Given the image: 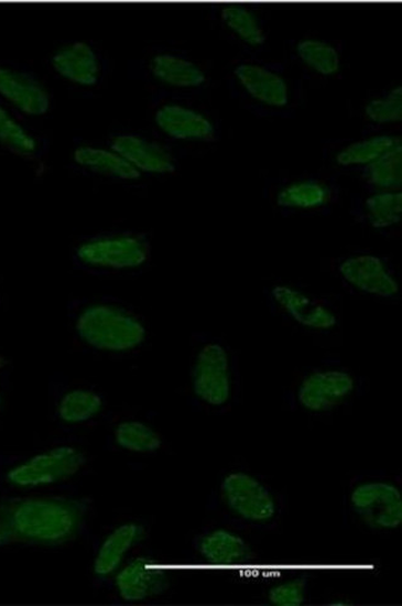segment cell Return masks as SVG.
Listing matches in <instances>:
<instances>
[{"mask_svg": "<svg viewBox=\"0 0 402 606\" xmlns=\"http://www.w3.org/2000/svg\"><path fill=\"white\" fill-rule=\"evenodd\" d=\"M86 511L78 500L14 499L0 504V524L8 542L55 545L76 537Z\"/></svg>", "mask_w": 402, "mask_h": 606, "instance_id": "6da1fadb", "label": "cell"}, {"mask_svg": "<svg viewBox=\"0 0 402 606\" xmlns=\"http://www.w3.org/2000/svg\"><path fill=\"white\" fill-rule=\"evenodd\" d=\"M87 345L107 351L132 350L144 342L146 331L132 313L106 303L86 307L76 323Z\"/></svg>", "mask_w": 402, "mask_h": 606, "instance_id": "7a4b0ae2", "label": "cell"}, {"mask_svg": "<svg viewBox=\"0 0 402 606\" xmlns=\"http://www.w3.org/2000/svg\"><path fill=\"white\" fill-rule=\"evenodd\" d=\"M351 508L373 530H396L402 523V494L389 481L358 485L350 495Z\"/></svg>", "mask_w": 402, "mask_h": 606, "instance_id": "3957f363", "label": "cell"}, {"mask_svg": "<svg viewBox=\"0 0 402 606\" xmlns=\"http://www.w3.org/2000/svg\"><path fill=\"white\" fill-rule=\"evenodd\" d=\"M83 453L72 447H58L20 464L8 473V480L20 488L42 487L68 479L84 467Z\"/></svg>", "mask_w": 402, "mask_h": 606, "instance_id": "277c9868", "label": "cell"}, {"mask_svg": "<svg viewBox=\"0 0 402 606\" xmlns=\"http://www.w3.org/2000/svg\"><path fill=\"white\" fill-rule=\"evenodd\" d=\"M222 494L229 510L240 519L265 523L275 518L278 507L273 494L247 473L229 474L222 483Z\"/></svg>", "mask_w": 402, "mask_h": 606, "instance_id": "5b68a950", "label": "cell"}, {"mask_svg": "<svg viewBox=\"0 0 402 606\" xmlns=\"http://www.w3.org/2000/svg\"><path fill=\"white\" fill-rule=\"evenodd\" d=\"M85 266L105 269H135L149 258L146 242L134 236L97 238L84 242L76 251Z\"/></svg>", "mask_w": 402, "mask_h": 606, "instance_id": "8992f818", "label": "cell"}, {"mask_svg": "<svg viewBox=\"0 0 402 606\" xmlns=\"http://www.w3.org/2000/svg\"><path fill=\"white\" fill-rule=\"evenodd\" d=\"M194 391L213 407H222L230 397L229 358L222 346L207 345L196 359L193 371Z\"/></svg>", "mask_w": 402, "mask_h": 606, "instance_id": "52a82bcc", "label": "cell"}, {"mask_svg": "<svg viewBox=\"0 0 402 606\" xmlns=\"http://www.w3.org/2000/svg\"><path fill=\"white\" fill-rule=\"evenodd\" d=\"M355 388V379L346 371H318L311 374L301 383L297 398L306 410L326 412L347 400Z\"/></svg>", "mask_w": 402, "mask_h": 606, "instance_id": "ba28073f", "label": "cell"}, {"mask_svg": "<svg viewBox=\"0 0 402 606\" xmlns=\"http://www.w3.org/2000/svg\"><path fill=\"white\" fill-rule=\"evenodd\" d=\"M0 96L30 117L45 116L52 107V98L39 79L8 67H0Z\"/></svg>", "mask_w": 402, "mask_h": 606, "instance_id": "9c48e42d", "label": "cell"}, {"mask_svg": "<svg viewBox=\"0 0 402 606\" xmlns=\"http://www.w3.org/2000/svg\"><path fill=\"white\" fill-rule=\"evenodd\" d=\"M120 597L127 602H142L167 591L166 571L159 563L139 558L120 571L116 580Z\"/></svg>", "mask_w": 402, "mask_h": 606, "instance_id": "30bf717a", "label": "cell"}, {"mask_svg": "<svg viewBox=\"0 0 402 606\" xmlns=\"http://www.w3.org/2000/svg\"><path fill=\"white\" fill-rule=\"evenodd\" d=\"M351 286L380 297H393L399 292L396 280L390 275L385 264L373 256L347 259L339 268Z\"/></svg>", "mask_w": 402, "mask_h": 606, "instance_id": "8fae6325", "label": "cell"}, {"mask_svg": "<svg viewBox=\"0 0 402 606\" xmlns=\"http://www.w3.org/2000/svg\"><path fill=\"white\" fill-rule=\"evenodd\" d=\"M112 150L140 173L170 174L175 161L164 148L135 136H119L112 141Z\"/></svg>", "mask_w": 402, "mask_h": 606, "instance_id": "7c38bea8", "label": "cell"}, {"mask_svg": "<svg viewBox=\"0 0 402 606\" xmlns=\"http://www.w3.org/2000/svg\"><path fill=\"white\" fill-rule=\"evenodd\" d=\"M52 64L63 78L78 86L94 87L98 83L100 66L95 50L77 42L66 45L54 54Z\"/></svg>", "mask_w": 402, "mask_h": 606, "instance_id": "4fadbf2b", "label": "cell"}, {"mask_svg": "<svg viewBox=\"0 0 402 606\" xmlns=\"http://www.w3.org/2000/svg\"><path fill=\"white\" fill-rule=\"evenodd\" d=\"M157 127L171 138L178 140H213L215 128L203 115L177 105L161 107L156 115Z\"/></svg>", "mask_w": 402, "mask_h": 606, "instance_id": "5bb4252c", "label": "cell"}, {"mask_svg": "<svg viewBox=\"0 0 402 606\" xmlns=\"http://www.w3.org/2000/svg\"><path fill=\"white\" fill-rule=\"evenodd\" d=\"M273 297L300 325L319 331H327L337 325L334 313L325 306L313 305V301L293 288L276 286Z\"/></svg>", "mask_w": 402, "mask_h": 606, "instance_id": "9a60e30c", "label": "cell"}, {"mask_svg": "<svg viewBox=\"0 0 402 606\" xmlns=\"http://www.w3.org/2000/svg\"><path fill=\"white\" fill-rule=\"evenodd\" d=\"M235 75L251 97L271 107H285L289 102L287 86L283 78L256 65H240Z\"/></svg>", "mask_w": 402, "mask_h": 606, "instance_id": "2e32d148", "label": "cell"}, {"mask_svg": "<svg viewBox=\"0 0 402 606\" xmlns=\"http://www.w3.org/2000/svg\"><path fill=\"white\" fill-rule=\"evenodd\" d=\"M198 551L207 562L216 565L247 564L253 558L248 543L227 530H216L206 534L199 541Z\"/></svg>", "mask_w": 402, "mask_h": 606, "instance_id": "e0dca14e", "label": "cell"}, {"mask_svg": "<svg viewBox=\"0 0 402 606\" xmlns=\"http://www.w3.org/2000/svg\"><path fill=\"white\" fill-rule=\"evenodd\" d=\"M144 533V529L134 522L122 524L110 533L97 554L95 573L99 577L112 574L123 562L128 551L142 541Z\"/></svg>", "mask_w": 402, "mask_h": 606, "instance_id": "ac0fdd59", "label": "cell"}, {"mask_svg": "<svg viewBox=\"0 0 402 606\" xmlns=\"http://www.w3.org/2000/svg\"><path fill=\"white\" fill-rule=\"evenodd\" d=\"M76 164L94 171L96 174L120 178L138 180L142 173L130 165L126 159L115 151L94 147H79L75 150Z\"/></svg>", "mask_w": 402, "mask_h": 606, "instance_id": "d6986e66", "label": "cell"}, {"mask_svg": "<svg viewBox=\"0 0 402 606\" xmlns=\"http://www.w3.org/2000/svg\"><path fill=\"white\" fill-rule=\"evenodd\" d=\"M152 73L161 83L180 88H193L206 83L203 69L189 61L174 55H157L153 58Z\"/></svg>", "mask_w": 402, "mask_h": 606, "instance_id": "ffe728a7", "label": "cell"}, {"mask_svg": "<svg viewBox=\"0 0 402 606\" xmlns=\"http://www.w3.org/2000/svg\"><path fill=\"white\" fill-rule=\"evenodd\" d=\"M330 191L316 181L296 182L280 192L278 205L287 208H316L327 204Z\"/></svg>", "mask_w": 402, "mask_h": 606, "instance_id": "44dd1931", "label": "cell"}, {"mask_svg": "<svg viewBox=\"0 0 402 606\" xmlns=\"http://www.w3.org/2000/svg\"><path fill=\"white\" fill-rule=\"evenodd\" d=\"M104 401L96 392L74 390L66 393L58 405V416L66 423L86 422L102 410Z\"/></svg>", "mask_w": 402, "mask_h": 606, "instance_id": "7402d4cb", "label": "cell"}, {"mask_svg": "<svg viewBox=\"0 0 402 606\" xmlns=\"http://www.w3.org/2000/svg\"><path fill=\"white\" fill-rule=\"evenodd\" d=\"M116 441L120 447L135 453L156 452L163 443L152 428L138 421L120 423L116 430Z\"/></svg>", "mask_w": 402, "mask_h": 606, "instance_id": "603a6c76", "label": "cell"}, {"mask_svg": "<svg viewBox=\"0 0 402 606\" xmlns=\"http://www.w3.org/2000/svg\"><path fill=\"white\" fill-rule=\"evenodd\" d=\"M367 175L379 188L396 190L402 184V147L395 145L368 165Z\"/></svg>", "mask_w": 402, "mask_h": 606, "instance_id": "cb8c5ba5", "label": "cell"}, {"mask_svg": "<svg viewBox=\"0 0 402 606\" xmlns=\"http://www.w3.org/2000/svg\"><path fill=\"white\" fill-rule=\"evenodd\" d=\"M398 144L396 138L387 136L360 141L341 150L337 155V163L341 166L369 165Z\"/></svg>", "mask_w": 402, "mask_h": 606, "instance_id": "d4e9b609", "label": "cell"}, {"mask_svg": "<svg viewBox=\"0 0 402 606\" xmlns=\"http://www.w3.org/2000/svg\"><path fill=\"white\" fill-rule=\"evenodd\" d=\"M370 225L377 229L395 226L402 218V195L400 192H385L371 196L366 202Z\"/></svg>", "mask_w": 402, "mask_h": 606, "instance_id": "484cf974", "label": "cell"}, {"mask_svg": "<svg viewBox=\"0 0 402 606\" xmlns=\"http://www.w3.org/2000/svg\"><path fill=\"white\" fill-rule=\"evenodd\" d=\"M297 54L307 66L320 75L330 76L338 73L339 55L334 46L316 40H304L297 45Z\"/></svg>", "mask_w": 402, "mask_h": 606, "instance_id": "4316f807", "label": "cell"}, {"mask_svg": "<svg viewBox=\"0 0 402 606\" xmlns=\"http://www.w3.org/2000/svg\"><path fill=\"white\" fill-rule=\"evenodd\" d=\"M0 145L19 155H33L37 149L35 138L0 106Z\"/></svg>", "mask_w": 402, "mask_h": 606, "instance_id": "83f0119b", "label": "cell"}, {"mask_svg": "<svg viewBox=\"0 0 402 606\" xmlns=\"http://www.w3.org/2000/svg\"><path fill=\"white\" fill-rule=\"evenodd\" d=\"M222 19L226 25L251 46H260L265 43L267 36L260 28L257 18L243 7L230 6L222 10Z\"/></svg>", "mask_w": 402, "mask_h": 606, "instance_id": "f1b7e54d", "label": "cell"}, {"mask_svg": "<svg viewBox=\"0 0 402 606\" xmlns=\"http://www.w3.org/2000/svg\"><path fill=\"white\" fill-rule=\"evenodd\" d=\"M366 115L374 123H395L402 119V87H396L385 97L371 100Z\"/></svg>", "mask_w": 402, "mask_h": 606, "instance_id": "f546056e", "label": "cell"}, {"mask_svg": "<svg viewBox=\"0 0 402 606\" xmlns=\"http://www.w3.org/2000/svg\"><path fill=\"white\" fill-rule=\"evenodd\" d=\"M305 580H293L271 588L268 594V599L276 606H300L306 600Z\"/></svg>", "mask_w": 402, "mask_h": 606, "instance_id": "4dcf8cb0", "label": "cell"}, {"mask_svg": "<svg viewBox=\"0 0 402 606\" xmlns=\"http://www.w3.org/2000/svg\"><path fill=\"white\" fill-rule=\"evenodd\" d=\"M8 542L7 534L4 532V529L2 528V524H0V544H3Z\"/></svg>", "mask_w": 402, "mask_h": 606, "instance_id": "1f68e13d", "label": "cell"}, {"mask_svg": "<svg viewBox=\"0 0 402 606\" xmlns=\"http://www.w3.org/2000/svg\"><path fill=\"white\" fill-rule=\"evenodd\" d=\"M332 605H334V606H347L349 604L347 602H336V603H332Z\"/></svg>", "mask_w": 402, "mask_h": 606, "instance_id": "d6a6232c", "label": "cell"}, {"mask_svg": "<svg viewBox=\"0 0 402 606\" xmlns=\"http://www.w3.org/2000/svg\"><path fill=\"white\" fill-rule=\"evenodd\" d=\"M3 366H4V360L0 358V368H2Z\"/></svg>", "mask_w": 402, "mask_h": 606, "instance_id": "836d02e7", "label": "cell"}]
</instances>
